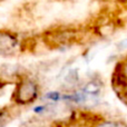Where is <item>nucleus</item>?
Returning <instances> with one entry per match:
<instances>
[{
	"instance_id": "nucleus-1",
	"label": "nucleus",
	"mask_w": 127,
	"mask_h": 127,
	"mask_svg": "<svg viewBox=\"0 0 127 127\" xmlns=\"http://www.w3.org/2000/svg\"><path fill=\"white\" fill-rule=\"evenodd\" d=\"M41 96V87L35 77L28 75H20L16 78L15 88L11 100L16 106L26 107L33 105Z\"/></svg>"
},
{
	"instance_id": "nucleus-2",
	"label": "nucleus",
	"mask_w": 127,
	"mask_h": 127,
	"mask_svg": "<svg viewBox=\"0 0 127 127\" xmlns=\"http://www.w3.org/2000/svg\"><path fill=\"white\" fill-rule=\"evenodd\" d=\"M78 29L72 27H58L56 29L45 32L44 39L45 44L50 48H62L75 44L79 38Z\"/></svg>"
},
{
	"instance_id": "nucleus-3",
	"label": "nucleus",
	"mask_w": 127,
	"mask_h": 127,
	"mask_svg": "<svg viewBox=\"0 0 127 127\" xmlns=\"http://www.w3.org/2000/svg\"><path fill=\"white\" fill-rule=\"evenodd\" d=\"M26 42L16 32L0 30V57H16L25 51Z\"/></svg>"
},
{
	"instance_id": "nucleus-4",
	"label": "nucleus",
	"mask_w": 127,
	"mask_h": 127,
	"mask_svg": "<svg viewBox=\"0 0 127 127\" xmlns=\"http://www.w3.org/2000/svg\"><path fill=\"white\" fill-rule=\"evenodd\" d=\"M88 127H127V123L119 118L110 117H95Z\"/></svg>"
},
{
	"instance_id": "nucleus-5",
	"label": "nucleus",
	"mask_w": 127,
	"mask_h": 127,
	"mask_svg": "<svg viewBox=\"0 0 127 127\" xmlns=\"http://www.w3.org/2000/svg\"><path fill=\"white\" fill-rule=\"evenodd\" d=\"M44 98L49 104L56 105L60 101H64V93L59 92V90H50V92H47L46 94H44Z\"/></svg>"
},
{
	"instance_id": "nucleus-6",
	"label": "nucleus",
	"mask_w": 127,
	"mask_h": 127,
	"mask_svg": "<svg viewBox=\"0 0 127 127\" xmlns=\"http://www.w3.org/2000/svg\"><path fill=\"white\" fill-rule=\"evenodd\" d=\"M53 104H40V105H35L32 107V113L36 115H38V116H44V115H46L47 113L50 110V107Z\"/></svg>"
},
{
	"instance_id": "nucleus-7",
	"label": "nucleus",
	"mask_w": 127,
	"mask_h": 127,
	"mask_svg": "<svg viewBox=\"0 0 127 127\" xmlns=\"http://www.w3.org/2000/svg\"><path fill=\"white\" fill-rule=\"evenodd\" d=\"M118 47H119V49H121V50H125V49H127V39L122 40V41L119 42Z\"/></svg>"
},
{
	"instance_id": "nucleus-8",
	"label": "nucleus",
	"mask_w": 127,
	"mask_h": 127,
	"mask_svg": "<svg viewBox=\"0 0 127 127\" xmlns=\"http://www.w3.org/2000/svg\"><path fill=\"white\" fill-rule=\"evenodd\" d=\"M68 77H71V74H70V72H69V74H68ZM65 80H69V79H68V78H65ZM72 80H75V79L70 78V83H71ZM75 81H77V80H75Z\"/></svg>"
},
{
	"instance_id": "nucleus-9",
	"label": "nucleus",
	"mask_w": 127,
	"mask_h": 127,
	"mask_svg": "<svg viewBox=\"0 0 127 127\" xmlns=\"http://www.w3.org/2000/svg\"><path fill=\"white\" fill-rule=\"evenodd\" d=\"M1 1H3V0H0V2H1Z\"/></svg>"
}]
</instances>
